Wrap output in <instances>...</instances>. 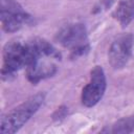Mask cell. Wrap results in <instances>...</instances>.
<instances>
[{"label": "cell", "mask_w": 134, "mask_h": 134, "mask_svg": "<svg viewBox=\"0 0 134 134\" xmlns=\"http://www.w3.org/2000/svg\"><path fill=\"white\" fill-rule=\"evenodd\" d=\"M112 133H132L134 132V114L117 120L110 130Z\"/></svg>", "instance_id": "9c48e42d"}, {"label": "cell", "mask_w": 134, "mask_h": 134, "mask_svg": "<svg viewBox=\"0 0 134 134\" xmlns=\"http://www.w3.org/2000/svg\"><path fill=\"white\" fill-rule=\"evenodd\" d=\"M46 59H52L49 57H41L34 61L26 67V76L32 84H37L41 80L52 76L57 72V66L47 61Z\"/></svg>", "instance_id": "8992f818"}, {"label": "cell", "mask_w": 134, "mask_h": 134, "mask_svg": "<svg viewBox=\"0 0 134 134\" xmlns=\"http://www.w3.org/2000/svg\"><path fill=\"white\" fill-rule=\"evenodd\" d=\"M41 57H49L60 60V52L47 41L34 39L27 42L10 41L3 48V67L1 74L3 79L14 76L16 71L27 67Z\"/></svg>", "instance_id": "6da1fadb"}, {"label": "cell", "mask_w": 134, "mask_h": 134, "mask_svg": "<svg viewBox=\"0 0 134 134\" xmlns=\"http://www.w3.org/2000/svg\"><path fill=\"white\" fill-rule=\"evenodd\" d=\"M0 19L2 28L7 32L19 30L24 24L32 23V18L23 8L14 10H0Z\"/></svg>", "instance_id": "52a82bcc"}, {"label": "cell", "mask_w": 134, "mask_h": 134, "mask_svg": "<svg viewBox=\"0 0 134 134\" xmlns=\"http://www.w3.org/2000/svg\"><path fill=\"white\" fill-rule=\"evenodd\" d=\"M106 75L100 66H94L90 72V81L83 88L82 103L86 107L95 106L106 90Z\"/></svg>", "instance_id": "277c9868"}, {"label": "cell", "mask_w": 134, "mask_h": 134, "mask_svg": "<svg viewBox=\"0 0 134 134\" xmlns=\"http://www.w3.org/2000/svg\"><path fill=\"white\" fill-rule=\"evenodd\" d=\"M44 93H37L21 105L3 114L0 120V132L2 134L16 133L38 111L44 102Z\"/></svg>", "instance_id": "7a4b0ae2"}, {"label": "cell", "mask_w": 134, "mask_h": 134, "mask_svg": "<svg viewBox=\"0 0 134 134\" xmlns=\"http://www.w3.org/2000/svg\"><path fill=\"white\" fill-rule=\"evenodd\" d=\"M113 17L122 26H127L134 19V0H119Z\"/></svg>", "instance_id": "ba28073f"}, {"label": "cell", "mask_w": 134, "mask_h": 134, "mask_svg": "<svg viewBox=\"0 0 134 134\" xmlns=\"http://www.w3.org/2000/svg\"><path fill=\"white\" fill-rule=\"evenodd\" d=\"M133 43V36L128 34L120 36L111 44L108 52V60L114 69H120L128 63L132 53Z\"/></svg>", "instance_id": "5b68a950"}, {"label": "cell", "mask_w": 134, "mask_h": 134, "mask_svg": "<svg viewBox=\"0 0 134 134\" xmlns=\"http://www.w3.org/2000/svg\"><path fill=\"white\" fill-rule=\"evenodd\" d=\"M57 40L61 45L71 50L72 58L83 55L89 50L87 30L82 23L68 24L62 27L57 34Z\"/></svg>", "instance_id": "3957f363"}]
</instances>
